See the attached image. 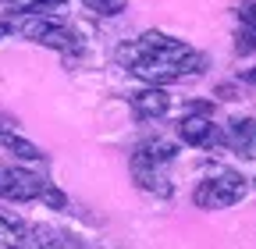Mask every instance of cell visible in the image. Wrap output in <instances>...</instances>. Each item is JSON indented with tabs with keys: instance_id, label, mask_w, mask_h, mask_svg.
Instances as JSON below:
<instances>
[{
	"instance_id": "obj_1",
	"label": "cell",
	"mask_w": 256,
	"mask_h": 249,
	"mask_svg": "<svg viewBox=\"0 0 256 249\" xmlns=\"http://www.w3.org/2000/svg\"><path fill=\"white\" fill-rule=\"evenodd\" d=\"M124 57L132 60V75H139L142 82L164 86V82H178L192 72L203 68V57L182 40H168L164 32H146L139 36V43L132 50H124Z\"/></svg>"
},
{
	"instance_id": "obj_2",
	"label": "cell",
	"mask_w": 256,
	"mask_h": 249,
	"mask_svg": "<svg viewBox=\"0 0 256 249\" xmlns=\"http://www.w3.org/2000/svg\"><path fill=\"white\" fill-rule=\"evenodd\" d=\"M242 196H246V178L235 174V171H224V174L203 182L200 189L192 192L196 206H203V210H224V206H235Z\"/></svg>"
},
{
	"instance_id": "obj_3",
	"label": "cell",
	"mask_w": 256,
	"mask_h": 249,
	"mask_svg": "<svg viewBox=\"0 0 256 249\" xmlns=\"http://www.w3.org/2000/svg\"><path fill=\"white\" fill-rule=\"evenodd\" d=\"M14 28L25 36V40H36L43 46H54V50H75V36L72 28H64L60 22L46 18V14H25L22 22H14Z\"/></svg>"
},
{
	"instance_id": "obj_4",
	"label": "cell",
	"mask_w": 256,
	"mask_h": 249,
	"mask_svg": "<svg viewBox=\"0 0 256 249\" xmlns=\"http://www.w3.org/2000/svg\"><path fill=\"white\" fill-rule=\"evenodd\" d=\"M43 178L32 174L25 168H8L0 171V200H11V203H25V200H40L43 192Z\"/></svg>"
},
{
	"instance_id": "obj_5",
	"label": "cell",
	"mask_w": 256,
	"mask_h": 249,
	"mask_svg": "<svg viewBox=\"0 0 256 249\" xmlns=\"http://www.w3.org/2000/svg\"><path fill=\"white\" fill-rule=\"evenodd\" d=\"M164 168H168V164L153 160L146 150H136V157H132V174H136V182L142 185V189H153L156 196H168L171 185H168V171H164Z\"/></svg>"
},
{
	"instance_id": "obj_6",
	"label": "cell",
	"mask_w": 256,
	"mask_h": 249,
	"mask_svg": "<svg viewBox=\"0 0 256 249\" xmlns=\"http://www.w3.org/2000/svg\"><path fill=\"white\" fill-rule=\"evenodd\" d=\"M178 136H182V142H188V146H214V142H217V124L206 118V110H203V114H188V118L178 124Z\"/></svg>"
},
{
	"instance_id": "obj_7",
	"label": "cell",
	"mask_w": 256,
	"mask_h": 249,
	"mask_svg": "<svg viewBox=\"0 0 256 249\" xmlns=\"http://www.w3.org/2000/svg\"><path fill=\"white\" fill-rule=\"evenodd\" d=\"M228 142L238 157H256V118H238L228 124Z\"/></svg>"
},
{
	"instance_id": "obj_8",
	"label": "cell",
	"mask_w": 256,
	"mask_h": 249,
	"mask_svg": "<svg viewBox=\"0 0 256 249\" xmlns=\"http://www.w3.org/2000/svg\"><path fill=\"white\" fill-rule=\"evenodd\" d=\"M132 104H136V110L142 114V118H164L168 110H171V96L160 86H146V89H139L136 96H132Z\"/></svg>"
},
{
	"instance_id": "obj_9",
	"label": "cell",
	"mask_w": 256,
	"mask_h": 249,
	"mask_svg": "<svg viewBox=\"0 0 256 249\" xmlns=\"http://www.w3.org/2000/svg\"><path fill=\"white\" fill-rule=\"evenodd\" d=\"M0 150H8L11 157H18V160H32V164H40V160H43L40 146H32L28 139L14 136V132H8V128H0Z\"/></svg>"
},
{
	"instance_id": "obj_10",
	"label": "cell",
	"mask_w": 256,
	"mask_h": 249,
	"mask_svg": "<svg viewBox=\"0 0 256 249\" xmlns=\"http://www.w3.org/2000/svg\"><path fill=\"white\" fill-rule=\"evenodd\" d=\"M25 238H28L25 224L18 221L14 214H8V210H0V242H4L8 249H25Z\"/></svg>"
},
{
	"instance_id": "obj_11",
	"label": "cell",
	"mask_w": 256,
	"mask_h": 249,
	"mask_svg": "<svg viewBox=\"0 0 256 249\" xmlns=\"http://www.w3.org/2000/svg\"><path fill=\"white\" fill-rule=\"evenodd\" d=\"M238 22H242V28H238V54H252L256 50V4H246Z\"/></svg>"
},
{
	"instance_id": "obj_12",
	"label": "cell",
	"mask_w": 256,
	"mask_h": 249,
	"mask_svg": "<svg viewBox=\"0 0 256 249\" xmlns=\"http://www.w3.org/2000/svg\"><path fill=\"white\" fill-rule=\"evenodd\" d=\"M14 11H50V8H60L64 0H8Z\"/></svg>"
},
{
	"instance_id": "obj_13",
	"label": "cell",
	"mask_w": 256,
	"mask_h": 249,
	"mask_svg": "<svg viewBox=\"0 0 256 249\" xmlns=\"http://www.w3.org/2000/svg\"><path fill=\"white\" fill-rule=\"evenodd\" d=\"M86 8H92L96 14H121L128 0H82Z\"/></svg>"
},
{
	"instance_id": "obj_14",
	"label": "cell",
	"mask_w": 256,
	"mask_h": 249,
	"mask_svg": "<svg viewBox=\"0 0 256 249\" xmlns=\"http://www.w3.org/2000/svg\"><path fill=\"white\" fill-rule=\"evenodd\" d=\"M40 200H43L46 206H54V210H60L64 203H68V200H64V192L57 189V185H50V182L43 185V192H40Z\"/></svg>"
},
{
	"instance_id": "obj_15",
	"label": "cell",
	"mask_w": 256,
	"mask_h": 249,
	"mask_svg": "<svg viewBox=\"0 0 256 249\" xmlns=\"http://www.w3.org/2000/svg\"><path fill=\"white\" fill-rule=\"evenodd\" d=\"M40 249H64V246H60V242H54V238H43V242H40Z\"/></svg>"
},
{
	"instance_id": "obj_16",
	"label": "cell",
	"mask_w": 256,
	"mask_h": 249,
	"mask_svg": "<svg viewBox=\"0 0 256 249\" xmlns=\"http://www.w3.org/2000/svg\"><path fill=\"white\" fill-rule=\"evenodd\" d=\"M246 78H249V82H252V86H256V68H252V72H249V75H246Z\"/></svg>"
}]
</instances>
